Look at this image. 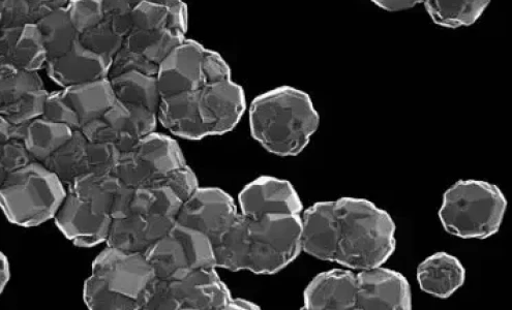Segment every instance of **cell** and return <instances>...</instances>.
<instances>
[{"label": "cell", "mask_w": 512, "mask_h": 310, "mask_svg": "<svg viewBox=\"0 0 512 310\" xmlns=\"http://www.w3.org/2000/svg\"><path fill=\"white\" fill-rule=\"evenodd\" d=\"M301 219L303 252L318 260L364 270L382 266L396 251L393 217L366 199L318 202Z\"/></svg>", "instance_id": "6da1fadb"}, {"label": "cell", "mask_w": 512, "mask_h": 310, "mask_svg": "<svg viewBox=\"0 0 512 310\" xmlns=\"http://www.w3.org/2000/svg\"><path fill=\"white\" fill-rule=\"evenodd\" d=\"M252 137L281 158L296 157L317 132L320 116L306 92L282 86L258 96L250 107Z\"/></svg>", "instance_id": "7a4b0ae2"}, {"label": "cell", "mask_w": 512, "mask_h": 310, "mask_svg": "<svg viewBox=\"0 0 512 310\" xmlns=\"http://www.w3.org/2000/svg\"><path fill=\"white\" fill-rule=\"evenodd\" d=\"M156 279L143 254L107 246L93 262L83 300L92 310H144Z\"/></svg>", "instance_id": "3957f363"}, {"label": "cell", "mask_w": 512, "mask_h": 310, "mask_svg": "<svg viewBox=\"0 0 512 310\" xmlns=\"http://www.w3.org/2000/svg\"><path fill=\"white\" fill-rule=\"evenodd\" d=\"M507 200L499 186L460 180L445 192L439 219L446 232L463 239H487L500 230Z\"/></svg>", "instance_id": "277c9868"}, {"label": "cell", "mask_w": 512, "mask_h": 310, "mask_svg": "<svg viewBox=\"0 0 512 310\" xmlns=\"http://www.w3.org/2000/svg\"><path fill=\"white\" fill-rule=\"evenodd\" d=\"M66 196L63 181L35 161L7 175L0 186V209L11 224L33 228L54 220Z\"/></svg>", "instance_id": "5b68a950"}, {"label": "cell", "mask_w": 512, "mask_h": 310, "mask_svg": "<svg viewBox=\"0 0 512 310\" xmlns=\"http://www.w3.org/2000/svg\"><path fill=\"white\" fill-rule=\"evenodd\" d=\"M303 214L246 217L244 270L257 275L281 272L303 252Z\"/></svg>", "instance_id": "8992f818"}, {"label": "cell", "mask_w": 512, "mask_h": 310, "mask_svg": "<svg viewBox=\"0 0 512 310\" xmlns=\"http://www.w3.org/2000/svg\"><path fill=\"white\" fill-rule=\"evenodd\" d=\"M233 296L216 267L174 281L156 279L144 310H227Z\"/></svg>", "instance_id": "52a82bcc"}, {"label": "cell", "mask_w": 512, "mask_h": 310, "mask_svg": "<svg viewBox=\"0 0 512 310\" xmlns=\"http://www.w3.org/2000/svg\"><path fill=\"white\" fill-rule=\"evenodd\" d=\"M144 256L162 281H174L195 270L216 267L212 241L176 222Z\"/></svg>", "instance_id": "ba28073f"}, {"label": "cell", "mask_w": 512, "mask_h": 310, "mask_svg": "<svg viewBox=\"0 0 512 310\" xmlns=\"http://www.w3.org/2000/svg\"><path fill=\"white\" fill-rule=\"evenodd\" d=\"M187 165L177 141L154 132L120 153L112 174L132 188H142L158 184L172 171Z\"/></svg>", "instance_id": "9c48e42d"}, {"label": "cell", "mask_w": 512, "mask_h": 310, "mask_svg": "<svg viewBox=\"0 0 512 310\" xmlns=\"http://www.w3.org/2000/svg\"><path fill=\"white\" fill-rule=\"evenodd\" d=\"M120 152L112 144L90 142L80 130L57 149L43 164L65 185L87 174L113 172Z\"/></svg>", "instance_id": "30bf717a"}, {"label": "cell", "mask_w": 512, "mask_h": 310, "mask_svg": "<svg viewBox=\"0 0 512 310\" xmlns=\"http://www.w3.org/2000/svg\"><path fill=\"white\" fill-rule=\"evenodd\" d=\"M157 127V114L116 100L101 118L85 124L80 131L90 142L109 143L123 153L156 132Z\"/></svg>", "instance_id": "8fae6325"}, {"label": "cell", "mask_w": 512, "mask_h": 310, "mask_svg": "<svg viewBox=\"0 0 512 310\" xmlns=\"http://www.w3.org/2000/svg\"><path fill=\"white\" fill-rule=\"evenodd\" d=\"M239 215L233 198L219 188H199L183 202L175 222L194 229L213 244L234 224Z\"/></svg>", "instance_id": "7c38bea8"}, {"label": "cell", "mask_w": 512, "mask_h": 310, "mask_svg": "<svg viewBox=\"0 0 512 310\" xmlns=\"http://www.w3.org/2000/svg\"><path fill=\"white\" fill-rule=\"evenodd\" d=\"M54 222L75 246L92 248L106 242L112 216L94 201L67 190Z\"/></svg>", "instance_id": "4fadbf2b"}, {"label": "cell", "mask_w": 512, "mask_h": 310, "mask_svg": "<svg viewBox=\"0 0 512 310\" xmlns=\"http://www.w3.org/2000/svg\"><path fill=\"white\" fill-rule=\"evenodd\" d=\"M48 91L38 72L17 71L2 66L0 114L14 124L42 116Z\"/></svg>", "instance_id": "5bb4252c"}, {"label": "cell", "mask_w": 512, "mask_h": 310, "mask_svg": "<svg viewBox=\"0 0 512 310\" xmlns=\"http://www.w3.org/2000/svg\"><path fill=\"white\" fill-rule=\"evenodd\" d=\"M198 106L207 138L233 131L246 112L247 102L244 89L230 79L201 87Z\"/></svg>", "instance_id": "9a60e30c"}, {"label": "cell", "mask_w": 512, "mask_h": 310, "mask_svg": "<svg viewBox=\"0 0 512 310\" xmlns=\"http://www.w3.org/2000/svg\"><path fill=\"white\" fill-rule=\"evenodd\" d=\"M412 293L407 278L382 266L356 273L354 310H409Z\"/></svg>", "instance_id": "2e32d148"}, {"label": "cell", "mask_w": 512, "mask_h": 310, "mask_svg": "<svg viewBox=\"0 0 512 310\" xmlns=\"http://www.w3.org/2000/svg\"><path fill=\"white\" fill-rule=\"evenodd\" d=\"M240 213L251 220L269 214H303L294 186L285 179L261 176L245 186L238 196Z\"/></svg>", "instance_id": "e0dca14e"}, {"label": "cell", "mask_w": 512, "mask_h": 310, "mask_svg": "<svg viewBox=\"0 0 512 310\" xmlns=\"http://www.w3.org/2000/svg\"><path fill=\"white\" fill-rule=\"evenodd\" d=\"M203 51L200 43L187 38L161 62L156 77L162 98L204 86L201 69Z\"/></svg>", "instance_id": "ac0fdd59"}, {"label": "cell", "mask_w": 512, "mask_h": 310, "mask_svg": "<svg viewBox=\"0 0 512 310\" xmlns=\"http://www.w3.org/2000/svg\"><path fill=\"white\" fill-rule=\"evenodd\" d=\"M161 215L128 214L112 219L107 246L129 253L145 254L174 225Z\"/></svg>", "instance_id": "d6986e66"}, {"label": "cell", "mask_w": 512, "mask_h": 310, "mask_svg": "<svg viewBox=\"0 0 512 310\" xmlns=\"http://www.w3.org/2000/svg\"><path fill=\"white\" fill-rule=\"evenodd\" d=\"M47 55L36 25L0 27V65L17 71L38 72Z\"/></svg>", "instance_id": "ffe728a7"}, {"label": "cell", "mask_w": 512, "mask_h": 310, "mask_svg": "<svg viewBox=\"0 0 512 310\" xmlns=\"http://www.w3.org/2000/svg\"><path fill=\"white\" fill-rule=\"evenodd\" d=\"M111 61L84 48L79 41L64 55L46 62L49 78L63 88L108 78Z\"/></svg>", "instance_id": "44dd1931"}, {"label": "cell", "mask_w": 512, "mask_h": 310, "mask_svg": "<svg viewBox=\"0 0 512 310\" xmlns=\"http://www.w3.org/2000/svg\"><path fill=\"white\" fill-rule=\"evenodd\" d=\"M356 273L349 269H333L312 279L304 293V309L354 310Z\"/></svg>", "instance_id": "7402d4cb"}, {"label": "cell", "mask_w": 512, "mask_h": 310, "mask_svg": "<svg viewBox=\"0 0 512 310\" xmlns=\"http://www.w3.org/2000/svg\"><path fill=\"white\" fill-rule=\"evenodd\" d=\"M157 118L163 128L180 139L206 138L199 114L198 90L162 98Z\"/></svg>", "instance_id": "603a6c76"}, {"label": "cell", "mask_w": 512, "mask_h": 310, "mask_svg": "<svg viewBox=\"0 0 512 310\" xmlns=\"http://www.w3.org/2000/svg\"><path fill=\"white\" fill-rule=\"evenodd\" d=\"M466 269L461 261L447 253H437L421 262L417 268V281L424 292L448 299L464 284Z\"/></svg>", "instance_id": "cb8c5ba5"}, {"label": "cell", "mask_w": 512, "mask_h": 310, "mask_svg": "<svg viewBox=\"0 0 512 310\" xmlns=\"http://www.w3.org/2000/svg\"><path fill=\"white\" fill-rule=\"evenodd\" d=\"M62 91L78 118L80 129L101 118L116 102L108 78L63 88Z\"/></svg>", "instance_id": "d4e9b609"}, {"label": "cell", "mask_w": 512, "mask_h": 310, "mask_svg": "<svg viewBox=\"0 0 512 310\" xmlns=\"http://www.w3.org/2000/svg\"><path fill=\"white\" fill-rule=\"evenodd\" d=\"M108 79L118 102L158 113L162 97L156 76L128 72Z\"/></svg>", "instance_id": "484cf974"}, {"label": "cell", "mask_w": 512, "mask_h": 310, "mask_svg": "<svg viewBox=\"0 0 512 310\" xmlns=\"http://www.w3.org/2000/svg\"><path fill=\"white\" fill-rule=\"evenodd\" d=\"M73 133L74 130L66 124L40 116L26 123L23 141L34 160L43 164L71 139Z\"/></svg>", "instance_id": "4316f807"}, {"label": "cell", "mask_w": 512, "mask_h": 310, "mask_svg": "<svg viewBox=\"0 0 512 310\" xmlns=\"http://www.w3.org/2000/svg\"><path fill=\"white\" fill-rule=\"evenodd\" d=\"M36 26L46 51L47 61L66 54L78 41V31L66 8L50 11Z\"/></svg>", "instance_id": "83f0119b"}, {"label": "cell", "mask_w": 512, "mask_h": 310, "mask_svg": "<svg viewBox=\"0 0 512 310\" xmlns=\"http://www.w3.org/2000/svg\"><path fill=\"white\" fill-rule=\"evenodd\" d=\"M491 0H424L425 8L439 26L459 28L473 25Z\"/></svg>", "instance_id": "f1b7e54d"}, {"label": "cell", "mask_w": 512, "mask_h": 310, "mask_svg": "<svg viewBox=\"0 0 512 310\" xmlns=\"http://www.w3.org/2000/svg\"><path fill=\"white\" fill-rule=\"evenodd\" d=\"M182 204L183 202L166 186H142L134 188L127 215H161L176 220Z\"/></svg>", "instance_id": "f546056e"}, {"label": "cell", "mask_w": 512, "mask_h": 310, "mask_svg": "<svg viewBox=\"0 0 512 310\" xmlns=\"http://www.w3.org/2000/svg\"><path fill=\"white\" fill-rule=\"evenodd\" d=\"M187 38L173 36L167 30H135L124 38L123 46L160 66L161 62Z\"/></svg>", "instance_id": "4dcf8cb0"}, {"label": "cell", "mask_w": 512, "mask_h": 310, "mask_svg": "<svg viewBox=\"0 0 512 310\" xmlns=\"http://www.w3.org/2000/svg\"><path fill=\"white\" fill-rule=\"evenodd\" d=\"M79 43L89 51L112 62L113 57L123 46L124 38L106 22L83 31L78 37Z\"/></svg>", "instance_id": "1f68e13d"}, {"label": "cell", "mask_w": 512, "mask_h": 310, "mask_svg": "<svg viewBox=\"0 0 512 310\" xmlns=\"http://www.w3.org/2000/svg\"><path fill=\"white\" fill-rule=\"evenodd\" d=\"M50 11L41 0H4L2 27L36 25Z\"/></svg>", "instance_id": "d6a6232c"}, {"label": "cell", "mask_w": 512, "mask_h": 310, "mask_svg": "<svg viewBox=\"0 0 512 310\" xmlns=\"http://www.w3.org/2000/svg\"><path fill=\"white\" fill-rule=\"evenodd\" d=\"M159 66L143 55L122 46L112 59L108 78L128 72L157 76Z\"/></svg>", "instance_id": "836d02e7"}, {"label": "cell", "mask_w": 512, "mask_h": 310, "mask_svg": "<svg viewBox=\"0 0 512 310\" xmlns=\"http://www.w3.org/2000/svg\"><path fill=\"white\" fill-rule=\"evenodd\" d=\"M66 9L79 35L104 19L102 0H69Z\"/></svg>", "instance_id": "e575fe53"}, {"label": "cell", "mask_w": 512, "mask_h": 310, "mask_svg": "<svg viewBox=\"0 0 512 310\" xmlns=\"http://www.w3.org/2000/svg\"><path fill=\"white\" fill-rule=\"evenodd\" d=\"M103 16L117 35L125 38L132 29L133 4L131 0H102Z\"/></svg>", "instance_id": "d590c367"}, {"label": "cell", "mask_w": 512, "mask_h": 310, "mask_svg": "<svg viewBox=\"0 0 512 310\" xmlns=\"http://www.w3.org/2000/svg\"><path fill=\"white\" fill-rule=\"evenodd\" d=\"M169 7L140 3L133 8L132 29L167 30ZM168 31V30H167Z\"/></svg>", "instance_id": "8d00e7d4"}, {"label": "cell", "mask_w": 512, "mask_h": 310, "mask_svg": "<svg viewBox=\"0 0 512 310\" xmlns=\"http://www.w3.org/2000/svg\"><path fill=\"white\" fill-rule=\"evenodd\" d=\"M42 117L57 123L66 124V126L74 131L80 129L78 118L65 100L62 90L48 93Z\"/></svg>", "instance_id": "74e56055"}, {"label": "cell", "mask_w": 512, "mask_h": 310, "mask_svg": "<svg viewBox=\"0 0 512 310\" xmlns=\"http://www.w3.org/2000/svg\"><path fill=\"white\" fill-rule=\"evenodd\" d=\"M156 185L166 186L180 201L185 202L199 188V181L195 172L187 165L172 171Z\"/></svg>", "instance_id": "f35d334b"}, {"label": "cell", "mask_w": 512, "mask_h": 310, "mask_svg": "<svg viewBox=\"0 0 512 310\" xmlns=\"http://www.w3.org/2000/svg\"><path fill=\"white\" fill-rule=\"evenodd\" d=\"M201 69L204 86L231 79L229 65L216 51L204 48Z\"/></svg>", "instance_id": "ab89813d"}, {"label": "cell", "mask_w": 512, "mask_h": 310, "mask_svg": "<svg viewBox=\"0 0 512 310\" xmlns=\"http://www.w3.org/2000/svg\"><path fill=\"white\" fill-rule=\"evenodd\" d=\"M0 158L8 174L35 162L24 141L20 139L0 145Z\"/></svg>", "instance_id": "60d3db41"}, {"label": "cell", "mask_w": 512, "mask_h": 310, "mask_svg": "<svg viewBox=\"0 0 512 310\" xmlns=\"http://www.w3.org/2000/svg\"><path fill=\"white\" fill-rule=\"evenodd\" d=\"M189 28V10L184 2L170 6L168 10V28L170 34L178 38H187Z\"/></svg>", "instance_id": "b9f144b4"}, {"label": "cell", "mask_w": 512, "mask_h": 310, "mask_svg": "<svg viewBox=\"0 0 512 310\" xmlns=\"http://www.w3.org/2000/svg\"><path fill=\"white\" fill-rule=\"evenodd\" d=\"M26 123L14 124L0 114V145L13 139L23 140L25 137Z\"/></svg>", "instance_id": "7bdbcfd3"}, {"label": "cell", "mask_w": 512, "mask_h": 310, "mask_svg": "<svg viewBox=\"0 0 512 310\" xmlns=\"http://www.w3.org/2000/svg\"><path fill=\"white\" fill-rule=\"evenodd\" d=\"M380 9L388 12H399L412 9L419 4H423L424 0H371Z\"/></svg>", "instance_id": "ee69618b"}, {"label": "cell", "mask_w": 512, "mask_h": 310, "mask_svg": "<svg viewBox=\"0 0 512 310\" xmlns=\"http://www.w3.org/2000/svg\"><path fill=\"white\" fill-rule=\"evenodd\" d=\"M11 278L10 262L6 255L0 251V296L4 293Z\"/></svg>", "instance_id": "f6af8a7d"}, {"label": "cell", "mask_w": 512, "mask_h": 310, "mask_svg": "<svg viewBox=\"0 0 512 310\" xmlns=\"http://www.w3.org/2000/svg\"><path fill=\"white\" fill-rule=\"evenodd\" d=\"M260 309V307L255 304L254 302H251L249 300L243 299V298H234L232 297L227 310H255Z\"/></svg>", "instance_id": "bcb514c9"}, {"label": "cell", "mask_w": 512, "mask_h": 310, "mask_svg": "<svg viewBox=\"0 0 512 310\" xmlns=\"http://www.w3.org/2000/svg\"><path fill=\"white\" fill-rule=\"evenodd\" d=\"M131 2L134 7L140 3H147V4L164 6V7H170V6L176 5L180 2H183V0H131Z\"/></svg>", "instance_id": "7dc6e473"}, {"label": "cell", "mask_w": 512, "mask_h": 310, "mask_svg": "<svg viewBox=\"0 0 512 310\" xmlns=\"http://www.w3.org/2000/svg\"><path fill=\"white\" fill-rule=\"evenodd\" d=\"M41 2H43L51 10H56L60 8H66L69 0H41Z\"/></svg>", "instance_id": "c3c4849f"}, {"label": "cell", "mask_w": 512, "mask_h": 310, "mask_svg": "<svg viewBox=\"0 0 512 310\" xmlns=\"http://www.w3.org/2000/svg\"><path fill=\"white\" fill-rule=\"evenodd\" d=\"M8 173L3 165L2 158H0V186H2L3 182L5 181Z\"/></svg>", "instance_id": "681fc988"}, {"label": "cell", "mask_w": 512, "mask_h": 310, "mask_svg": "<svg viewBox=\"0 0 512 310\" xmlns=\"http://www.w3.org/2000/svg\"><path fill=\"white\" fill-rule=\"evenodd\" d=\"M3 2L4 0H0V27H2Z\"/></svg>", "instance_id": "f907efd6"}, {"label": "cell", "mask_w": 512, "mask_h": 310, "mask_svg": "<svg viewBox=\"0 0 512 310\" xmlns=\"http://www.w3.org/2000/svg\"><path fill=\"white\" fill-rule=\"evenodd\" d=\"M0 72H2V65H0Z\"/></svg>", "instance_id": "816d5d0a"}]
</instances>
